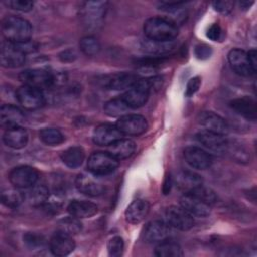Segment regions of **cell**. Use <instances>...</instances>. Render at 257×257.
<instances>
[{
	"label": "cell",
	"instance_id": "obj_1",
	"mask_svg": "<svg viewBox=\"0 0 257 257\" xmlns=\"http://www.w3.org/2000/svg\"><path fill=\"white\" fill-rule=\"evenodd\" d=\"M144 33L155 41H173L179 33L178 26L166 17H151L144 23Z\"/></svg>",
	"mask_w": 257,
	"mask_h": 257
},
{
	"label": "cell",
	"instance_id": "obj_2",
	"mask_svg": "<svg viewBox=\"0 0 257 257\" xmlns=\"http://www.w3.org/2000/svg\"><path fill=\"white\" fill-rule=\"evenodd\" d=\"M1 30L4 38L12 43H22L30 40L31 24L24 18L9 15L2 20Z\"/></svg>",
	"mask_w": 257,
	"mask_h": 257
},
{
	"label": "cell",
	"instance_id": "obj_3",
	"mask_svg": "<svg viewBox=\"0 0 257 257\" xmlns=\"http://www.w3.org/2000/svg\"><path fill=\"white\" fill-rule=\"evenodd\" d=\"M118 167V160L108 152H94L87 161L88 171L94 176H103L112 173Z\"/></svg>",
	"mask_w": 257,
	"mask_h": 257
},
{
	"label": "cell",
	"instance_id": "obj_4",
	"mask_svg": "<svg viewBox=\"0 0 257 257\" xmlns=\"http://www.w3.org/2000/svg\"><path fill=\"white\" fill-rule=\"evenodd\" d=\"M152 92V86L149 78H140L131 86L121 96L130 108H139L146 104Z\"/></svg>",
	"mask_w": 257,
	"mask_h": 257
},
{
	"label": "cell",
	"instance_id": "obj_5",
	"mask_svg": "<svg viewBox=\"0 0 257 257\" xmlns=\"http://www.w3.org/2000/svg\"><path fill=\"white\" fill-rule=\"evenodd\" d=\"M107 2L88 1L82 4L80 17L87 28H97L101 24L106 11Z\"/></svg>",
	"mask_w": 257,
	"mask_h": 257
},
{
	"label": "cell",
	"instance_id": "obj_6",
	"mask_svg": "<svg viewBox=\"0 0 257 257\" xmlns=\"http://www.w3.org/2000/svg\"><path fill=\"white\" fill-rule=\"evenodd\" d=\"M18 78L24 85L37 87L41 90L54 84V75L42 68L23 70L19 73Z\"/></svg>",
	"mask_w": 257,
	"mask_h": 257
},
{
	"label": "cell",
	"instance_id": "obj_7",
	"mask_svg": "<svg viewBox=\"0 0 257 257\" xmlns=\"http://www.w3.org/2000/svg\"><path fill=\"white\" fill-rule=\"evenodd\" d=\"M25 61V53L16 43L7 40L1 43L0 62L3 67L15 68L21 66Z\"/></svg>",
	"mask_w": 257,
	"mask_h": 257
},
{
	"label": "cell",
	"instance_id": "obj_8",
	"mask_svg": "<svg viewBox=\"0 0 257 257\" xmlns=\"http://www.w3.org/2000/svg\"><path fill=\"white\" fill-rule=\"evenodd\" d=\"M16 99L26 109L39 108L45 101L41 89L24 84L16 90Z\"/></svg>",
	"mask_w": 257,
	"mask_h": 257
},
{
	"label": "cell",
	"instance_id": "obj_9",
	"mask_svg": "<svg viewBox=\"0 0 257 257\" xmlns=\"http://www.w3.org/2000/svg\"><path fill=\"white\" fill-rule=\"evenodd\" d=\"M8 178L15 188L27 189L36 183L38 172L30 166H19L10 171Z\"/></svg>",
	"mask_w": 257,
	"mask_h": 257
},
{
	"label": "cell",
	"instance_id": "obj_10",
	"mask_svg": "<svg viewBox=\"0 0 257 257\" xmlns=\"http://www.w3.org/2000/svg\"><path fill=\"white\" fill-rule=\"evenodd\" d=\"M122 135L138 136L145 133L148 128L147 119L140 114H125L118 118L115 123Z\"/></svg>",
	"mask_w": 257,
	"mask_h": 257
},
{
	"label": "cell",
	"instance_id": "obj_11",
	"mask_svg": "<svg viewBox=\"0 0 257 257\" xmlns=\"http://www.w3.org/2000/svg\"><path fill=\"white\" fill-rule=\"evenodd\" d=\"M167 223L178 230L188 231L194 226L193 216L190 215L186 210H184L181 206H170L167 208L166 213Z\"/></svg>",
	"mask_w": 257,
	"mask_h": 257
},
{
	"label": "cell",
	"instance_id": "obj_12",
	"mask_svg": "<svg viewBox=\"0 0 257 257\" xmlns=\"http://www.w3.org/2000/svg\"><path fill=\"white\" fill-rule=\"evenodd\" d=\"M228 61L232 69L239 75L251 76L256 72L249 62L247 52L242 49H232L228 53Z\"/></svg>",
	"mask_w": 257,
	"mask_h": 257
},
{
	"label": "cell",
	"instance_id": "obj_13",
	"mask_svg": "<svg viewBox=\"0 0 257 257\" xmlns=\"http://www.w3.org/2000/svg\"><path fill=\"white\" fill-rule=\"evenodd\" d=\"M196 138L201 145L216 154H223L227 151L228 141L223 135L203 130L196 135Z\"/></svg>",
	"mask_w": 257,
	"mask_h": 257
},
{
	"label": "cell",
	"instance_id": "obj_14",
	"mask_svg": "<svg viewBox=\"0 0 257 257\" xmlns=\"http://www.w3.org/2000/svg\"><path fill=\"white\" fill-rule=\"evenodd\" d=\"M49 248L55 256H66L74 250L75 242L72 236L57 230L50 239Z\"/></svg>",
	"mask_w": 257,
	"mask_h": 257
},
{
	"label": "cell",
	"instance_id": "obj_15",
	"mask_svg": "<svg viewBox=\"0 0 257 257\" xmlns=\"http://www.w3.org/2000/svg\"><path fill=\"white\" fill-rule=\"evenodd\" d=\"M186 162L194 169L205 170L212 165V156L199 147H188L184 150Z\"/></svg>",
	"mask_w": 257,
	"mask_h": 257
},
{
	"label": "cell",
	"instance_id": "obj_16",
	"mask_svg": "<svg viewBox=\"0 0 257 257\" xmlns=\"http://www.w3.org/2000/svg\"><path fill=\"white\" fill-rule=\"evenodd\" d=\"M170 235V225L160 220L152 221L147 224L144 230V239L147 243H161Z\"/></svg>",
	"mask_w": 257,
	"mask_h": 257
},
{
	"label": "cell",
	"instance_id": "obj_17",
	"mask_svg": "<svg viewBox=\"0 0 257 257\" xmlns=\"http://www.w3.org/2000/svg\"><path fill=\"white\" fill-rule=\"evenodd\" d=\"M180 206L184 210H186L190 215L199 218L207 217L211 213L209 205H207L197 197L187 193H185L180 198Z\"/></svg>",
	"mask_w": 257,
	"mask_h": 257
},
{
	"label": "cell",
	"instance_id": "obj_18",
	"mask_svg": "<svg viewBox=\"0 0 257 257\" xmlns=\"http://www.w3.org/2000/svg\"><path fill=\"white\" fill-rule=\"evenodd\" d=\"M122 134L118 131L116 125L109 123H102L95 127L92 134L93 142L98 146H109L121 139Z\"/></svg>",
	"mask_w": 257,
	"mask_h": 257
},
{
	"label": "cell",
	"instance_id": "obj_19",
	"mask_svg": "<svg viewBox=\"0 0 257 257\" xmlns=\"http://www.w3.org/2000/svg\"><path fill=\"white\" fill-rule=\"evenodd\" d=\"M75 187L80 193L89 197L99 196L104 191V187L99 181H97L91 175L85 173L79 174L76 177Z\"/></svg>",
	"mask_w": 257,
	"mask_h": 257
},
{
	"label": "cell",
	"instance_id": "obj_20",
	"mask_svg": "<svg viewBox=\"0 0 257 257\" xmlns=\"http://www.w3.org/2000/svg\"><path fill=\"white\" fill-rule=\"evenodd\" d=\"M199 122L206 131L219 135H227L229 127L225 119L213 111H204L199 116Z\"/></svg>",
	"mask_w": 257,
	"mask_h": 257
},
{
	"label": "cell",
	"instance_id": "obj_21",
	"mask_svg": "<svg viewBox=\"0 0 257 257\" xmlns=\"http://www.w3.org/2000/svg\"><path fill=\"white\" fill-rule=\"evenodd\" d=\"M23 112L15 105L3 104L0 108V123L3 128H11L19 126L24 122Z\"/></svg>",
	"mask_w": 257,
	"mask_h": 257
},
{
	"label": "cell",
	"instance_id": "obj_22",
	"mask_svg": "<svg viewBox=\"0 0 257 257\" xmlns=\"http://www.w3.org/2000/svg\"><path fill=\"white\" fill-rule=\"evenodd\" d=\"M150 212V204L148 201L143 199L134 200L126 208L124 217L130 224L141 223Z\"/></svg>",
	"mask_w": 257,
	"mask_h": 257
},
{
	"label": "cell",
	"instance_id": "obj_23",
	"mask_svg": "<svg viewBox=\"0 0 257 257\" xmlns=\"http://www.w3.org/2000/svg\"><path fill=\"white\" fill-rule=\"evenodd\" d=\"M67 211L71 216L78 219H83L94 216L97 213L98 208L94 203L89 201L73 200L68 204Z\"/></svg>",
	"mask_w": 257,
	"mask_h": 257
},
{
	"label": "cell",
	"instance_id": "obj_24",
	"mask_svg": "<svg viewBox=\"0 0 257 257\" xmlns=\"http://www.w3.org/2000/svg\"><path fill=\"white\" fill-rule=\"evenodd\" d=\"M140 79L139 75L132 72H119L109 76L105 80V85L114 90L128 89Z\"/></svg>",
	"mask_w": 257,
	"mask_h": 257
},
{
	"label": "cell",
	"instance_id": "obj_25",
	"mask_svg": "<svg viewBox=\"0 0 257 257\" xmlns=\"http://www.w3.org/2000/svg\"><path fill=\"white\" fill-rule=\"evenodd\" d=\"M3 142L6 146L12 149H21L27 145L28 134L22 126H14L5 131Z\"/></svg>",
	"mask_w": 257,
	"mask_h": 257
},
{
	"label": "cell",
	"instance_id": "obj_26",
	"mask_svg": "<svg viewBox=\"0 0 257 257\" xmlns=\"http://www.w3.org/2000/svg\"><path fill=\"white\" fill-rule=\"evenodd\" d=\"M231 108L249 120L256 119V102L249 96L233 99L230 102Z\"/></svg>",
	"mask_w": 257,
	"mask_h": 257
},
{
	"label": "cell",
	"instance_id": "obj_27",
	"mask_svg": "<svg viewBox=\"0 0 257 257\" xmlns=\"http://www.w3.org/2000/svg\"><path fill=\"white\" fill-rule=\"evenodd\" d=\"M108 147V153L118 161L131 157L136 150V144L134 141L122 138L109 145Z\"/></svg>",
	"mask_w": 257,
	"mask_h": 257
},
{
	"label": "cell",
	"instance_id": "obj_28",
	"mask_svg": "<svg viewBox=\"0 0 257 257\" xmlns=\"http://www.w3.org/2000/svg\"><path fill=\"white\" fill-rule=\"evenodd\" d=\"M176 183L179 189H181L185 193H190L195 188L203 184V181L199 175L190 171H185V172H181L177 176Z\"/></svg>",
	"mask_w": 257,
	"mask_h": 257
},
{
	"label": "cell",
	"instance_id": "obj_29",
	"mask_svg": "<svg viewBox=\"0 0 257 257\" xmlns=\"http://www.w3.org/2000/svg\"><path fill=\"white\" fill-rule=\"evenodd\" d=\"M84 157H85V154L83 149L78 146H74L66 149L65 151L62 152L60 156L62 162L71 169L79 167L83 163Z\"/></svg>",
	"mask_w": 257,
	"mask_h": 257
},
{
	"label": "cell",
	"instance_id": "obj_30",
	"mask_svg": "<svg viewBox=\"0 0 257 257\" xmlns=\"http://www.w3.org/2000/svg\"><path fill=\"white\" fill-rule=\"evenodd\" d=\"M175 47V42L173 41H155L151 39H146L142 42V48L144 51L153 55H163L172 51Z\"/></svg>",
	"mask_w": 257,
	"mask_h": 257
},
{
	"label": "cell",
	"instance_id": "obj_31",
	"mask_svg": "<svg viewBox=\"0 0 257 257\" xmlns=\"http://www.w3.org/2000/svg\"><path fill=\"white\" fill-rule=\"evenodd\" d=\"M49 198V190L44 185H33L26 194V200L33 207L43 205Z\"/></svg>",
	"mask_w": 257,
	"mask_h": 257
},
{
	"label": "cell",
	"instance_id": "obj_32",
	"mask_svg": "<svg viewBox=\"0 0 257 257\" xmlns=\"http://www.w3.org/2000/svg\"><path fill=\"white\" fill-rule=\"evenodd\" d=\"M130 106L124 101L122 97H116L105 102L103 106V110L106 115L111 117H120L122 115L127 114Z\"/></svg>",
	"mask_w": 257,
	"mask_h": 257
},
{
	"label": "cell",
	"instance_id": "obj_33",
	"mask_svg": "<svg viewBox=\"0 0 257 257\" xmlns=\"http://www.w3.org/2000/svg\"><path fill=\"white\" fill-rule=\"evenodd\" d=\"M155 255L158 257H181L183 256V251L178 243L165 240L157 245Z\"/></svg>",
	"mask_w": 257,
	"mask_h": 257
},
{
	"label": "cell",
	"instance_id": "obj_34",
	"mask_svg": "<svg viewBox=\"0 0 257 257\" xmlns=\"http://www.w3.org/2000/svg\"><path fill=\"white\" fill-rule=\"evenodd\" d=\"M24 198L25 196L18 190V188L6 189L1 193V202L8 208L18 207L24 201Z\"/></svg>",
	"mask_w": 257,
	"mask_h": 257
},
{
	"label": "cell",
	"instance_id": "obj_35",
	"mask_svg": "<svg viewBox=\"0 0 257 257\" xmlns=\"http://www.w3.org/2000/svg\"><path fill=\"white\" fill-rule=\"evenodd\" d=\"M82 229V224L80 223L79 219L73 216H69L66 218L61 219L58 222V231L64 232L70 236L78 234Z\"/></svg>",
	"mask_w": 257,
	"mask_h": 257
},
{
	"label": "cell",
	"instance_id": "obj_36",
	"mask_svg": "<svg viewBox=\"0 0 257 257\" xmlns=\"http://www.w3.org/2000/svg\"><path fill=\"white\" fill-rule=\"evenodd\" d=\"M40 140L49 146H57L64 141V137L60 131L53 127H46L39 133Z\"/></svg>",
	"mask_w": 257,
	"mask_h": 257
},
{
	"label": "cell",
	"instance_id": "obj_37",
	"mask_svg": "<svg viewBox=\"0 0 257 257\" xmlns=\"http://www.w3.org/2000/svg\"><path fill=\"white\" fill-rule=\"evenodd\" d=\"M187 194H191V195L197 197L198 199H200L201 201H203L204 203H206L209 206H211L217 202V195L215 194V192L212 189L205 187L203 184H201L200 186H198L193 191H191L190 193H187Z\"/></svg>",
	"mask_w": 257,
	"mask_h": 257
},
{
	"label": "cell",
	"instance_id": "obj_38",
	"mask_svg": "<svg viewBox=\"0 0 257 257\" xmlns=\"http://www.w3.org/2000/svg\"><path fill=\"white\" fill-rule=\"evenodd\" d=\"M80 50L87 56L96 55L100 50V44L98 40L93 36H84L79 41Z\"/></svg>",
	"mask_w": 257,
	"mask_h": 257
},
{
	"label": "cell",
	"instance_id": "obj_39",
	"mask_svg": "<svg viewBox=\"0 0 257 257\" xmlns=\"http://www.w3.org/2000/svg\"><path fill=\"white\" fill-rule=\"evenodd\" d=\"M226 152H230L231 156L238 162L247 163L250 160V152H248V150H246L243 146H241V144H235L228 141Z\"/></svg>",
	"mask_w": 257,
	"mask_h": 257
},
{
	"label": "cell",
	"instance_id": "obj_40",
	"mask_svg": "<svg viewBox=\"0 0 257 257\" xmlns=\"http://www.w3.org/2000/svg\"><path fill=\"white\" fill-rule=\"evenodd\" d=\"M124 243L121 237L115 236L111 238L107 243V252L111 257H119L123 253Z\"/></svg>",
	"mask_w": 257,
	"mask_h": 257
},
{
	"label": "cell",
	"instance_id": "obj_41",
	"mask_svg": "<svg viewBox=\"0 0 257 257\" xmlns=\"http://www.w3.org/2000/svg\"><path fill=\"white\" fill-rule=\"evenodd\" d=\"M4 4L14 10H19L23 12L30 11L33 8V2L30 0H8Z\"/></svg>",
	"mask_w": 257,
	"mask_h": 257
},
{
	"label": "cell",
	"instance_id": "obj_42",
	"mask_svg": "<svg viewBox=\"0 0 257 257\" xmlns=\"http://www.w3.org/2000/svg\"><path fill=\"white\" fill-rule=\"evenodd\" d=\"M201 85V78L199 76H195L192 77L188 83H187V87H186V91H185V95L190 97L193 96L199 89Z\"/></svg>",
	"mask_w": 257,
	"mask_h": 257
},
{
	"label": "cell",
	"instance_id": "obj_43",
	"mask_svg": "<svg viewBox=\"0 0 257 257\" xmlns=\"http://www.w3.org/2000/svg\"><path fill=\"white\" fill-rule=\"evenodd\" d=\"M213 7L215 10L222 14H229L233 7H234V2L233 1H215L212 3Z\"/></svg>",
	"mask_w": 257,
	"mask_h": 257
},
{
	"label": "cell",
	"instance_id": "obj_44",
	"mask_svg": "<svg viewBox=\"0 0 257 257\" xmlns=\"http://www.w3.org/2000/svg\"><path fill=\"white\" fill-rule=\"evenodd\" d=\"M222 34H223L222 28L218 23H213L207 30V37L213 41L220 40L222 38Z\"/></svg>",
	"mask_w": 257,
	"mask_h": 257
},
{
	"label": "cell",
	"instance_id": "obj_45",
	"mask_svg": "<svg viewBox=\"0 0 257 257\" xmlns=\"http://www.w3.org/2000/svg\"><path fill=\"white\" fill-rule=\"evenodd\" d=\"M195 54L199 59H207L212 54V48L207 44H199L195 48Z\"/></svg>",
	"mask_w": 257,
	"mask_h": 257
},
{
	"label": "cell",
	"instance_id": "obj_46",
	"mask_svg": "<svg viewBox=\"0 0 257 257\" xmlns=\"http://www.w3.org/2000/svg\"><path fill=\"white\" fill-rule=\"evenodd\" d=\"M41 237L38 235H35L33 233H27L24 236V241L25 243L30 247V248H35L39 245H41L42 241H41Z\"/></svg>",
	"mask_w": 257,
	"mask_h": 257
},
{
	"label": "cell",
	"instance_id": "obj_47",
	"mask_svg": "<svg viewBox=\"0 0 257 257\" xmlns=\"http://www.w3.org/2000/svg\"><path fill=\"white\" fill-rule=\"evenodd\" d=\"M75 57H76V55H75L74 51H73V50H70V49L65 50V51H63V52H61V53L59 54L60 60H61V61H64V62L72 61V60L75 59Z\"/></svg>",
	"mask_w": 257,
	"mask_h": 257
},
{
	"label": "cell",
	"instance_id": "obj_48",
	"mask_svg": "<svg viewBox=\"0 0 257 257\" xmlns=\"http://www.w3.org/2000/svg\"><path fill=\"white\" fill-rule=\"evenodd\" d=\"M247 55H248V59H249V62L251 64L252 68L256 71V65H257V52H256V49L249 50V52H247Z\"/></svg>",
	"mask_w": 257,
	"mask_h": 257
},
{
	"label": "cell",
	"instance_id": "obj_49",
	"mask_svg": "<svg viewBox=\"0 0 257 257\" xmlns=\"http://www.w3.org/2000/svg\"><path fill=\"white\" fill-rule=\"evenodd\" d=\"M171 187H172L171 178H170V177H167V178H166V181H165V183H164V186H163V192H164L165 195H167V194L170 193Z\"/></svg>",
	"mask_w": 257,
	"mask_h": 257
},
{
	"label": "cell",
	"instance_id": "obj_50",
	"mask_svg": "<svg viewBox=\"0 0 257 257\" xmlns=\"http://www.w3.org/2000/svg\"><path fill=\"white\" fill-rule=\"evenodd\" d=\"M252 4H253V2H241L240 5L244 8H249L250 5H252Z\"/></svg>",
	"mask_w": 257,
	"mask_h": 257
}]
</instances>
